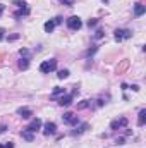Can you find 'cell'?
I'll return each instance as SVG.
<instances>
[{"mask_svg":"<svg viewBox=\"0 0 146 148\" xmlns=\"http://www.w3.org/2000/svg\"><path fill=\"white\" fill-rule=\"evenodd\" d=\"M55 69H57V60H55V59L45 60V62H41V66H40V71L43 74H50V73H53Z\"/></svg>","mask_w":146,"mask_h":148,"instance_id":"obj_1","label":"cell"},{"mask_svg":"<svg viewBox=\"0 0 146 148\" xmlns=\"http://www.w3.org/2000/svg\"><path fill=\"white\" fill-rule=\"evenodd\" d=\"M67 26H69V29H72V31H77V29H81L83 23H81V19H79L77 16H71V17L67 19Z\"/></svg>","mask_w":146,"mask_h":148,"instance_id":"obj_2","label":"cell"},{"mask_svg":"<svg viewBox=\"0 0 146 148\" xmlns=\"http://www.w3.org/2000/svg\"><path fill=\"white\" fill-rule=\"evenodd\" d=\"M113 36H115V40H117V41H122V40H129V38L132 36V31H129V29H115Z\"/></svg>","mask_w":146,"mask_h":148,"instance_id":"obj_3","label":"cell"},{"mask_svg":"<svg viewBox=\"0 0 146 148\" xmlns=\"http://www.w3.org/2000/svg\"><path fill=\"white\" fill-rule=\"evenodd\" d=\"M124 126H127V119L126 117H120V119H115V121L110 122V129H113V131H117V129H120Z\"/></svg>","mask_w":146,"mask_h":148,"instance_id":"obj_4","label":"cell"},{"mask_svg":"<svg viewBox=\"0 0 146 148\" xmlns=\"http://www.w3.org/2000/svg\"><path fill=\"white\" fill-rule=\"evenodd\" d=\"M62 119H64L65 124H71V126H76V124H77V115H74L72 112H65V114L62 115Z\"/></svg>","mask_w":146,"mask_h":148,"instance_id":"obj_5","label":"cell"},{"mask_svg":"<svg viewBox=\"0 0 146 148\" xmlns=\"http://www.w3.org/2000/svg\"><path fill=\"white\" fill-rule=\"evenodd\" d=\"M55 131H57L55 122H46L45 124V129H43V134L45 136H50V134H55Z\"/></svg>","mask_w":146,"mask_h":148,"instance_id":"obj_6","label":"cell"},{"mask_svg":"<svg viewBox=\"0 0 146 148\" xmlns=\"http://www.w3.org/2000/svg\"><path fill=\"white\" fill-rule=\"evenodd\" d=\"M26 129H28V131H31V133L40 131V129H41V121H40V119H33V121H31V124H29Z\"/></svg>","mask_w":146,"mask_h":148,"instance_id":"obj_7","label":"cell"},{"mask_svg":"<svg viewBox=\"0 0 146 148\" xmlns=\"http://www.w3.org/2000/svg\"><path fill=\"white\" fill-rule=\"evenodd\" d=\"M88 129H89V124H88V122H83L79 127H76V129H74L71 134H72V136H77V134H83V133H86Z\"/></svg>","mask_w":146,"mask_h":148,"instance_id":"obj_8","label":"cell"},{"mask_svg":"<svg viewBox=\"0 0 146 148\" xmlns=\"http://www.w3.org/2000/svg\"><path fill=\"white\" fill-rule=\"evenodd\" d=\"M127 69H129V60L124 59V60H120V64L117 66V74H124Z\"/></svg>","mask_w":146,"mask_h":148,"instance_id":"obj_9","label":"cell"},{"mask_svg":"<svg viewBox=\"0 0 146 148\" xmlns=\"http://www.w3.org/2000/svg\"><path fill=\"white\" fill-rule=\"evenodd\" d=\"M72 103V95H64L62 98H59V105L60 107H67Z\"/></svg>","mask_w":146,"mask_h":148,"instance_id":"obj_10","label":"cell"},{"mask_svg":"<svg viewBox=\"0 0 146 148\" xmlns=\"http://www.w3.org/2000/svg\"><path fill=\"white\" fill-rule=\"evenodd\" d=\"M17 114H19L23 119H29V117L33 115L31 109H28V107H21V109H17Z\"/></svg>","mask_w":146,"mask_h":148,"instance_id":"obj_11","label":"cell"},{"mask_svg":"<svg viewBox=\"0 0 146 148\" xmlns=\"http://www.w3.org/2000/svg\"><path fill=\"white\" fill-rule=\"evenodd\" d=\"M145 12H146V7L143 5V3H139V2H138V3L134 5V14H136V16L139 17V16H143Z\"/></svg>","mask_w":146,"mask_h":148,"instance_id":"obj_12","label":"cell"},{"mask_svg":"<svg viewBox=\"0 0 146 148\" xmlns=\"http://www.w3.org/2000/svg\"><path fill=\"white\" fill-rule=\"evenodd\" d=\"M146 124V109L139 110V117H138V126H145Z\"/></svg>","mask_w":146,"mask_h":148,"instance_id":"obj_13","label":"cell"},{"mask_svg":"<svg viewBox=\"0 0 146 148\" xmlns=\"http://www.w3.org/2000/svg\"><path fill=\"white\" fill-rule=\"evenodd\" d=\"M29 14V7L26 5V7H21L17 12H14V17H21V16H28Z\"/></svg>","mask_w":146,"mask_h":148,"instance_id":"obj_14","label":"cell"},{"mask_svg":"<svg viewBox=\"0 0 146 148\" xmlns=\"http://www.w3.org/2000/svg\"><path fill=\"white\" fill-rule=\"evenodd\" d=\"M28 67H29V59H28V57H23V59L19 60V69H21V71H26Z\"/></svg>","mask_w":146,"mask_h":148,"instance_id":"obj_15","label":"cell"},{"mask_svg":"<svg viewBox=\"0 0 146 148\" xmlns=\"http://www.w3.org/2000/svg\"><path fill=\"white\" fill-rule=\"evenodd\" d=\"M21 136H23V138H24L26 141H33V140H35V136H33V133H31V131H28V129H24V131L21 133Z\"/></svg>","mask_w":146,"mask_h":148,"instance_id":"obj_16","label":"cell"},{"mask_svg":"<svg viewBox=\"0 0 146 148\" xmlns=\"http://www.w3.org/2000/svg\"><path fill=\"white\" fill-rule=\"evenodd\" d=\"M43 28H45V33H52L53 28H55V23H53V21H46Z\"/></svg>","mask_w":146,"mask_h":148,"instance_id":"obj_17","label":"cell"},{"mask_svg":"<svg viewBox=\"0 0 146 148\" xmlns=\"http://www.w3.org/2000/svg\"><path fill=\"white\" fill-rule=\"evenodd\" d=\"M91 105V102L89 100H83V102H79L77 103V110H84V109H88Z\"/></svg>","mask_w":146,"mask_h":148,"instance_id":"obj_18","label":"cell"},{"mask_svg":"<svg viewBox=\"0 0 146 148\" xmlns=\"http://www.w3.org/2000/svg\"><path fill=\"white\" fill-rule=\"evenodd\" d=\"M62 93H65V88H55L52 91V97H57V95H62Z\"/></svg>","mask_w":146,"mask_h":148,"instance_id":"obj_19","label":"cell"},{"mask_svg":"<svg viewBox=\"0 0 146 148\" xmlns=\"http://www.w3.org/2000/svg\"><path fill=\"white\" fill-rule=\"evenodd\" d=\"M57 76H59V79H65V77L69 76V71H67V69H62V71H59Z\"/></svg>","mask_w":146,"mask_h":148,"instance_id":"obj_20","label":"cell"},{"mask_svg":"<svg viewBox=\"0 0 146 148\" xmlns=\"http://www.w3.org/2000/svg\"><path fill=\"white\" fill-rule=\"evenodd\" d=\"M19 55H21V57H28V59H29V52H28L26 48H21V50H19Z\"/></svg>","mask_w":146,"mask_h":148,"instance_id":"obj_21","label":"cell"},{"mask_svg":"<svg viewBox=\"0 0 146 148\" xmlns=\"http://www.w3.org/2000/svg\"><path fill=\"white\" fill-rule=\"evenodd\" d=\"M12 3H16L17 7H26V2L24 0H12Z\"/></svg>","mask_w":146,"mask_h":148,"instance_id":"obj_22","label":"cell"},{"mask_svg":"<svg viewBox=\"0 0 146 148\" xmlns=\"http://www.w3.org/2000/svg\"><path fill=\"white\" fill-rule=\"evenodd\" d=\"M96 23H98V19H89V21H88V26L93 28V26H96Z\"/></svg>","mask_w":146,"mask_h":148,"instance_id":"obj_23","label":"cell"},{"mask_svg":"<svg viewBox=\"0 0 146 148\" xmlns=\"http://www.w3.org/2000/svg\"><path fill=\"white\" fill-rule=\"evenodd\" d=\"M95 38H103V29H96V33H95Z\"/></svg>","mask_w":146,"mask_h":148,"instance_id":"obj_24","label":"cell"},{"mask_svg":"<svg viewBox=\"0 0 146 148\" xmlns=\"http://www.w3.org/2000/svg\"><path fill=\"white\" fill-rule=\"evenodd\" d=\"M17 38H19V35L16 33V35H10V36H7V40H9V41H14V40H17Z\"/></svg>","mask_w":146,"mask_h":148,"instance_id":"obj_25","label":"cell"},{"mask_svg":"<svg viewBox=\"0 0 146 148\" xmlns=\"http://www.w3.org/2000/svg\"><path fill=\"white\" fill-rule=\"evenodd\" d=\"M53 23H55V26H57V24H60V23H62V17H60V16H57V17L53 19Z\"/></svg>","mask_w":146,"mask_h":148,"instance_id":"obj_26","label":"cell"},{"mask_svg":"<svg viewBox=\"0 0 146 148\" xmlns=\"http://www.w3.org/2000/svg\"><path fill=\"white\" fill-rule=\"evenodd\" d=\"M60 2H62L64 5H72L74 3V0H60Z\"/></svg>","mask_w":146,"mask_h":148,"instance_id":"obj_27","label":"cell"},{"mask_svg":"<svg viewBox=\"0 0 146 148\" xmlns=\"http://www.w3.org/2000/svg\"><path fill=\"white\" fill-rule=\"evenodd\" d=\"M115 145H124V138H117V141H115Z\"/></svg>","mask_w":146,"mask_h":148,"instance_id":"obj_28","label":"cell"},{"mask_svg":"<svg viewBox=\"0 0 146 148\" xmlns=\"http://www.w3.org/2000/svg\"><path fill=\"white\" fill-rule=\"evenodd\" d=\"M3 148H14V143H12V141H9V143H5V145H3Z\"/></svg>","mask_w":146,"mask_h":148,"instance_id":"obj_29","label":"cell"},{"mask_svg":"<svg viewBox=\"0 0 146 148\" xmlns=\"http://www.w3.org/2000/svg\"><path fill=\"white\" fill-rule=\"evenodd\" d=\"M3 33H5V29H3V28H0V41H2V40H3V36H5V35H3Z\"/></svg>","mask_w":146,"mask_h":148,"instance_id":"obj_30","label":"cell"},{"mask_svg":"<svg viewBox=\"0 0 146 148\" xmlns=\"http://www.w3.org/2000/svg\"><path fill=\"white\" fill-rule=\"evenodd\" d=\"M5 131H7V126H0V134L5 133Z\"/></svg>","mask_w":146,"mask_h":148,"instance_id":"obj_31","label":"cell"},{"mask_svg":"<svg viewBox=\"0 0 146 148\" xmlns=\"http://www.w3.org/2000/svg\"><path fill=\"white\" fill-rule=\"evenodd\" d=\"M131 88H132V90H134V91H139V86H138V84H132V86H131Z\"/></svg>","mask_w":146,"mask_h":148,"instance_id":"obj_32","label":"cell"},{"mask_svg":"<svg viewBox=\"0 0 146 148\" xmlns=\"http://www.w3.org/2000/svg\"><path fill=\"white\" fill-rule=\"evenodd\" d=\"M3 57H5V55H3V53H0V66L3 64Z\"/></svg>","mask_w":146,"mask_h":148,"instance_id":"obj_33","label":"cell"},{"mask_svg":"<svg viewBox=\"0 0 146 148\" xmlns=\"http://www.w3.org/2000/svg\"><path fill=\"white\" fill-rule=\"evenodd\" d=\"M3 9H5V7H3V5L0 3V16H2V12H3Z\"/></svg>","mask_w":146,"mask_h":148,"instance_id":"obj_34","label":"cell"},{"mask_svg":"<svg viewBox=\"0 0 146 148\" xmlns=\"http://www.w3.org/2000/svg\"><path fill=\"white\" fill-rule=\"evenodd\" d=\"M103 2H108V0H103Z\"/></svg>","mask_w":146,"mask_h":148,"instance_id":"obj_35","label":"cell"}]
</instances>
